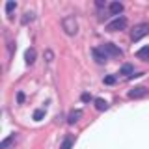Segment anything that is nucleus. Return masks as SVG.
<instances>
[{"instance_id": "obj_1", "label": "nucleus", "mask_w": 149, "mask_h": 149, "mask_svg": "<svg viewBox=\"0 0 149 149\" xmlns=\"http://www.w3.org/2000/svg\"><path fill=\"white\" fill-rule=\"evenodd\" d=\"M62 28H63V32L67 36H74L78 32V22H77V19H74L73 15H65L62 19Z\"/></svg>"}, {"instance_id": "obj_2", "label": "nucleus", "mask_w": 149, "mask_h": 149, "mask_svg": "<svg viewBox=\"0 0 149 149\" xmlns=\"http://www.w3.org/2000/svg\"><path fill=\"white\" fill-rule=\"evenodd\" d=\"M147 34H149V22H140V24H136L130 30V39H132V43H136Z\"/></svg>"}, {"instance_id": "obj_3", "label": "nucleus", "mask_w": 149, "mask_h": 149, "mask_svg": "<svg viewBox=\"0 0 149 149\" xmlns=\"http://www.w3.org/2000/svg\"><path fill=\"white\" fill-rule=\"evenodd\" d=\"M125 28H127V19H125L123 15L112 19L108 24H106V30L108 32H121V30H125Z\"/></svg>"}, {"instance_id": "obj_4", "label": "nucleus", "mask_w": 149, "mask_h": 149, "mask_svg": "<svg viewBox=\"0 0 149 149\" xmlns=\"http://www.w3.org/2000/svg\"><path fill=\"white\" fill-rule=\"evenodd\" d=\"M101 49L104 50L108 56H116V58H121V56H123V50H121L118 45H114V43H104Z\"/></svg>"}, {"instance_id": "obj_5", "label": "nucleus", "mask_w": 149, "mask_h": 149, "mask_svg": "<svg viewBox=\"0 0 149 149\" xmlns=\"http://www.w3.org/2000/svg\"><path fill=\"white\" fill-rule=\"evenodd\" d=\"M149 93V90L146 86H136V88H132V90L129 91V99H142V97H146Z\"/></svg>"}, {"instance_id": "obj_6", "label": "nucleus", "mask_w": 149, "mask_h": 149, "mask_svg": "<svg viewBox=\"0 0 149 149\" xmlns=\"http://www.w3.org/2000/svg\"><path fill=\"white\" fill-rule=\"evenodd\" d=\"M91 54H93V60H95L97 63H106V58H108V54L104 52L102 49H91Z\"/></svg>"}, {"instance_id": "obj_7", "label": "nucleus", "mask_w": 149, "mask_h": 149, "mask_svg": "<svg viewBox=\"0 0 149 149\" xmlns=\"http://www.w3.org/2000/svg\"><path fill=\"white\" fill-rule=\"evenodd\" d=\"M36 58H37L36 49H34V47H30V49H28L26 52H24V60H26V63H28V65H32V63L36 62Z\"/></svg>"}, {"instance_id": "obj_8", "label": "nucleus", "mask_w": 149, "mask_h": 149, "mask_svg": "<svg viewBox=\"0 0 149 149\" xmlns=\"http://www.w3.org/2000/svg\"><path fill=\"white\" fill-rule=\"evenodd\" d=\"M80 118H82V112L80 110H71V112H69V116H67V123L73 125V123H77Z\"/></svg>"}, {"instance_id": "obj_9", "label": "nucleus", "mask_w": 149, "mask_h": 149, "mask_svg": "<svg viewBox=\"0 0 149 149\" xmlns=\"http://www.w3.org/2000/svg\"><path fill=\"white\" fill-rule=\"evenodd\" d=\"M15 140H17V132H13V134H9L8 138H4L2 140V143H0V147L2 149H8L11 143H15Z\"/></svg>"}, {"instance_id": "obj_10", "label": "nucleus", "mask_w": 149, "mask_h": 149, "mask_svg": "<svg viewBox=\"0 0 149 149\" xmlns=\"http://www.w3.org/2000/svg\"><path fill=\"white\" fill-rule=\"evenodd\" d=\"M108 8H110V13H112V15H118V17H119V13L123 11V4H121V2H112Z\"/></svg>"}, {"instance_id": "obj_11", "label": "nucleus", "mask_w": 149, "mask_h": 149, "mask_svg": "<svg viewBox=\"0 0 149 149\" xmlns=\"http://www.w3.org/2000/svg\"><path fill=\"white\" fill-rule=\"evenodd\" d=\"M134 65L132 63H123L121 65V74H127V77H134Z\"/></svg>"}, {"instance_id": "obj_12", "label": "nucleus", "mask_w": 149, "mask_h": 149, "mask_svg": "<svg viewBox=\"0 0 149 149\" xmlns=\"http://www.w3.org/2000/svg\"><path fill=\"white\" fill-rule=\"evenodd\" d=\"M93 102H95V108L99 110V112H104V110H108V102H106V101H102V99H95Z\"/></svg>"}, {"instance_id": "obj_13", "label": "nucleus", "mask_w": 149, "mask_h": 149, "mask_svg": "<svg viewBox=\"0 0 149 149\" xmlns=\"http://www.w3.org/2000/svg\"><path fill=\"white\" fill-rule=\"evenodd\" d=\"M136 56H138V58H142V60H146V62H147V60H149V47H142V49H140L138 52H136Z\"/></svg>"}, {"instance_id": "obj_14", "label": "nucleus", "mask_w": 149, "mask_h": 149, "mask_svg": "<svg viewBox=\"0 0 149 149\" xmlns=\"http://www.w3.org/2000/svg\"><path fill=\"white\" fill-rule=\"evenodd\" d=\"M73 142H74V140H73L71 136L63 138V142H62V146H60V149H71V147H73Z\"/></svg>"}, {"instance_id": "obj_15", "label": "nucleus", "mask_w": 149, "mask_h": 149, "mask_svg": "<svg viewBox=\"0 0 149 149\" xmlns=\"http://www.w3.org/2000/svg\"><path fill=\"white\" fill-rule=\"evenodd\" d=\"M32 21H34V13H32V11H26L24 17H22V24H28V22H32Z\"/></svg>"}, {"instance_id": "obj_16", "label": "nucleus", "mask_w": 149, "mask_h": 149, "mask_svg": "<svg viewBox=\"0 0 149 149\" xmlns=\"http://www.w3.org/2000/svg\"><path fill=\"white\" fill-rule=\"evenodd\" d=\"M15 8H17V2H13V0H9V2H6V13H11V11H15Z\"/></svg>"}, {"instance_id": "obj_17", "label": "nucleus", "mask_w": 149, "mask_h": 149, "mask_svg": "<svg viewBox=\"0 0 149 149\" xmlns=\"http://www.w3.org/2000/svg\"><path fill=\"white\" fill-rule=\"evenodd\" d=\"M43 116H45V110H43V108H37V110L34 112V119H36V121H39Z\"/></svg>"}, {"instance_id": "obj_18", "label": "nucleus", "mask_w": 149, "mask_h": 149, "mask_svg": "<svg viewBox=\"0 0 149 149\" xmlns=\"http://www.w3.org/2000/svg\"><path fill=\"white\" fill-rule=\"evenodd\" d=\"M45 60H47L49 63L54 60V52H52V50H47V52H45Z\"/></svg>"}, {"instance_id": "obj_19", "label": "nucleus", "mask_w": 149, "mask_h": 149, "mask_svg": "<svg viewBox=\"0 0 149 149\" xmlns=\"http://www.w3.org/2000/svg\"><path fill=\"white\" fill-rule=\"evenodd\" d=\"M80 99H82L84 102H88V101H91V95H90V93H82V95H80Z\"/></svg>"}, {"instance_id": "obj_20", "label": "nucleus", "mask_w": 149, "mask_h": 149, "mask_svg": "<svg viewBox=\"0 0 149 149\" xmlns=\"http://www.w3.org/2000/svg\"><path fill=\"white\" fill-rule=\"evenodd\" d=\"M114 82H116V77H112V74L104 78V84H114Z\"/></svg>"}, {"instance_id": "obj_21", "label": "nucleus", "mask_w": 149, "mask_h": 149, "mask_svg": "<svg viewBox=\"0 0 149 149\" xmlns=\"http://www.w3.org/2000/svg\"><path fill=\"white\" fill-rule=\"evenodd\" d=\"M17 101H19V102H24V93H22V91L17 93Z\"/></svg>"}, {"instance_id": "obj_22", "label": "nucleus", "mask_w": 149, "mask_h": 149, "mask_svg": "<svg viewBox=\"0 0 149 149\" xmlns=\"http://www.w3.org/2000/svg\"><path fill=\"white\" fill-rule=\"evenodd\" d=\"M95 4H97V8H104V6H106V2H104V0H97Z\"/></svg>"}]
</instances>
